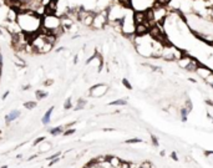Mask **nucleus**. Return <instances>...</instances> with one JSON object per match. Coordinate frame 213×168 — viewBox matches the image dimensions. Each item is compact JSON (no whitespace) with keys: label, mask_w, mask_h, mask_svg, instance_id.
I'll return each mask as SVG.
<instances>
[{"label":"nucleus","mask_w":213,"mask_h":168,"mask_svg":"<svg viewBox=\"0 0 213 168\" xmlns=\"http://www.w3.org/2000/svg\"><path fill=\"white\" fill-rule=\"evenodd\" d=\"M156 0H131V5L133 11H146L155 5Z\"/></svg>","instance_id":"f257e3e1"},{"label":"nucleus","mask_w":213,"mask_h":168,"mask_svg":"<svg viewBox=\"0 0 213 168\" xmlns=\"http://www.w3.org/2000/svg\"><path fill=\"white\" fill-rule=\"evenodd\" d=\"M204 156L206 157H209V156H213V151H204Z\"/></svg>","instance_id":"c756f323"},{"label":"nucleus","mask_w":213,"mask_h":168,"mask_svg":"<svg viewBox=\"0 0 213 168\" xmlns=\"http://www.w3.org/2000/svg\"><path fill=\"white\" fill-rule=\"evenodd\" d=\"M9 94H10V91H6L5 94H4V95H3V97H1V98H3V100H5L6 97H8V96H9Z\"/></svg>","instance_id":"473e14b6"},{"label":"nucleus","mask_w":213,"mask_h":168,"mask_svg":"<svg viewBox=\"0 0 213 168\" xmlns=\"http://www.w3.org/2000/svg\"><path fill=\"white\" fill-rule=\"evenodd\" d=\"M204 103L209 107H213V101L211 100V98H204Z\"/></svg>","instance_id":"c85d7f7f"},{"label":"nucleus","mask_w":213,"mask_h":168,"mask_svg":"<svg viewBox=\"0 0 213 168\" xmlns=\"http://www.w3.org/2000/svg\"><path fill=\"white\" fill-rule=\"evenodd\" d=\"M150 137H151V143H152V146H153L155 148H157V147H160V142H158V137H157L156 134L150 133Z\"/></svg>","instance_id":"a211bd4d"},{"label":"nucleus","mask_w":213,"mask_h":168,"mask_svg":"<svg viewBox=\"0 0 213 168\" xmlns=\"http://www.w3.org/2000/svg\"><path fill=\"white\" fill-rule=\"evenodd\" d=\"M148 30H150V26L147 24H138L135 28V36H138V38L146 36L148 35Z\"/></svg>","instance_id":"20e7f679"},{"label":"nucleus","mask_w":213,"mask_h":168,"mask_svg":"<svg viewBox=\"0 0 213 168\" xmlns=\"http://www.w3.org/2000/svg\"><path fill=\"white\" fill-rule=\"evenodd\" d=\"M126 105H127V101L125 98H117L108 103V106H126Z\"/></svg>","instance_id":"9b49d317"},{"label":"nucleus","mask_w":213,"mask_h":168,"mask_svg":"<svg viewBox=\"0 0 213 168\" xmlns=\"http://www.w3.org/2000/svg\"><path fill=\"white\" fill-rule=\"evenodd\" d=\"M212 72H213L212 69H209V67L204 66L203 64H201V65L198 66V69L196 70V72H194V73H196L199 78H202V80H206V78H207Z\"/></svg>","instance_id":"7ed1b4c3"},{"label":"nucleus","mask_w":213,"mask_h":168,"mask_svg":"<svg viewBox=\"0 0 213 168\" xmlns=\"http://www.w3.org/2000/svg\"><path fill=\"white\" fill-rule=\"evenodd\" d=\"M142 142H143L142 138H130V140L125 141L126 145H135V143H142Z\"/></svg>","instance_id":"aec40b11"},{"label":"nucleus","mask_w":213,"mask_h":168,"mask_svg":"<svg viewBox=\"0 0 213 168\" xmlns=\"http://www.w3.org/2000/svg\"><path fill=\"white\" fill-rule=\"evenodd\" d=\"M13 61H14V64H15V65H16L17 67H25V66H26L25 61L22 60L21 57H19V56H14Z\"/></svg>","instance_id":"dca6fc26"},{"label":"nucleus","mask_w":213,"mask_h":168,"mask_svg":"<svg viewBox=\"0 0 213 168\" xmlns=\"http://www.w3.org/2000/svg\"><path fill=\"white\" fill-rule=\"evenodd\" d=\"M212 89H213V87H212Z\"/></svg>","instance_id":"ea45409f"},{"label":"nucleus","mask_w":213,"mask_h":168,"mask_svg":"<svg viewBox=\"0 0 213 168\" xmlns=\"http://www.w3.org/2000/svg\"><path fill=\"white\" fill-rule=\"evenodd\" d=\"M183 107H185L186 110L188 112L192 111V108H193V105H192V101L190 100V98H186L185 102H183Z\"/></svg>","instance_id":"6ab92c4d"},{"label":"nucleus","mask_w":213,"mask_h":168,"mask_svg":"<svg viewBox=\"0 0 213 168\" xmlns=\"http://www.w3.org/2000/svg\"><path fill=\"white\" fill-rule=\"evenodd\" d=\"M0 134H1V131H0ZM0 140H1V137H0Z\"/></svg>","instance_id":"58836bf2"},{"label":"nucleus","mask_w":213,"mask_h":168,"mask_svg":"<svg viewBox=\"0 0 213 168\" xmlns=\"http://www.w3.org/2000/svg\"><path fill=\"white\" fill-rule=\"evenodd\" d=\"M3 34H4V33H3V29L0 28V36H3Z\"/></svg>","instance_id":"c9c22d12"},{"label":"nucleus","mask_w":213,"mask_h":168,"mask_svg":"<svg viewBox=\"0 0 213 168\" xmlns=\"http://www.w3.org/2000/svg\"><path fill=\"white\" fill-rule=\"evenodd\" d=\"M36 106H38V102L36 101H28V102L24 103V107L26 110H34V108H36Z\"/></svg>","instance_id":"f3484780"},{"label":"nucleus","mask_w":213,"mask_h":168,"mask_svg":"<svg viewBox=\"0 0 213 168\" xmlns=\"http://www.w3.org/2000/svg\"><path fill=\"white\" fill-rule=\"evenodd\" d=\"M171 158H172L173 161H176V162H177V161L179 159V158H178V154H177V152H174V151L171 152Z\"/></svg>","instance_id":"bb28decb"},{"label":"nucleus","mask_w":213,"mask_h":168,"mask_svg":"<svg viewBox=\"0 0 213 168\" xmlns=\"http://www.w3.org/2000/svg\"><path fill=\"white\" fill-rule=\"evenodd\" d=\"M52 1H55V3H57V1H59V0H52Z\"/></svg>","instance_id":"4c0bfd02"},{"label":"nucleus","mask_w":213,"mask_h":168,"mask_svg":"<svg viewBox=\"0 0 213 168\" xmlns=\"http://www.w3.org/2000/svg\"><path fill=\"white\" fill-rule=\"evenodd\" d=\"M203 81H204V84H207L208 86L213 87V72L211 73V75H209V76H208L206 80H203Z\"/></svg>","instance_id":"5701e85b"},{"label":"nucleus","mask_w":213,"mask_h":168,"mask_svg":"<svg viewBox=\"0 0 213 168\" xmlns=\"http://www.w3.org/2000/svg\"><path fill=\"white\" fill-rule=\"evenodd\" d=\"M52 112H54V106H51L47 111L45 112V115L42 116V118H41V122H42V125H49V123H50V118H51Z\"/></svg>","instance_id":"1a4fd4ad"},{"label":"nucleus","mask_w":213,"mask_h":168,"mask_svg":"<svg viewBox=\"0 0 213 168\" xmlns=\"http://www.w3.org/2000/svg\"><path fill=\"white\" fill-rule=\"evenodd\" d=\"M106 161L111 168H121L122 166V159L116 156H106Z\"/></svg>","instance_id":"423d86ee"},{"label":"nucleus","mask_w":213,"mask_h":168,"mask_svg":"<svg viewBox=\"0 0 213 168\" xmlns=\"http://www.w3.org/2000/svg\"><path fill=\"white\" fill-rule=\"evenodd\" d=\"M57 162H60V158H55V159H52L49 162V167H52V166H55Z\"/></svg>","instance_id":"cd10ccee"},{"label":"nucleus","mask_w":213,"mask_h":168,"mask_svg":"<svg viewBox=\"0 0 213 168\" xmlns=\"http://www.w3.org/2000/svg\"><path fill=\"white\" fill-rule=\"evenodd\" d=\"M70 108H72V101H71V98L70 97H67L66 100H65V102H64V110H70Z\"/></svg>","instance_id":"412c9836"},{"label":"nucleus","mask_w":213,"mask_h":168,"mask_svg":"<svg viewBox=\"0 0 213 168\" xmlns=\"http://www.w3.org/2000/svg\"><path fill=\"white\" fill-rule=\"evenodd\" d=\"M61 156V152H56L54 154H51L50 157H47L46 159H49V161H52V159H55V158H59V157Z\"/></svg>","instance_id":"393cba45"},{"label":"nucleus","mask_w":213,"mask_h":168,"mask_svg":"<svg viewBox=\"0 0 213 168\" xmlns=\"http://www.w3.org/2000/svg\"><path fill=\"white\" fill-rule=\"evenodd\" d=\"M52 84H54V80H46V81H45V85H46V86H50V85H52Z\"/></svg>","instance_id":"7c9ffc66"},{"label":"nucleus","mask_w":213,"mask_h":168,"mask_svg":"<svg viewBox=\"0 0 213 168\" xmlns=\"http://www.w3.org/2000/svg\"><path fill=\"white\" fill-rule=\"evenodd\" d=\"M20 115H21V112L19 111V110H11L8 115L5 116V123H6V126H9L13 121H15L16 118L20 117Z\"/></svg>","instance_id":"0eeeda50"},{"label":"nucleus","mask_w":213,"mask_h":168,"mask_svg":"<svg viewBox=\"0 0 213 168\" xmlns=\"http://www.w3.org/2000/svg\"><path fill=\"white\" fill-rule=\"evenodd\" d=\"M35 96H36V100L40 101V100H44V98H46V97L49 96V94H47L46 91H42V90H38V91L35 92Z\"/></svg>","instance_id":"2eb2a0df"},{"label":"nucleus","mask_w":213,"mask_h":168,"mask_svg":"<svg viewBox=\"0 0 213 168\" xmlns=\"http://www.w3.org/2000/svg\"><path fill=\"white\" fill-rule=\"evenodd\" d=\"M86 105H87V101L85 100V98H78L77 102H76V107H75L74 110H75V111H78V110H84Z\"/></svg>","instance_id":"f8f14e48"},{"label":"nucleus","mask_w":213,"mask_h":168,"mask_svg":"<svg viewBox=\"0 0 213 168\" xmlns=\"http://www.w3.org/2000/svg\"><path fill=\"white\" fill-rule=\"evenodd\" d=\"M121 82H122V85H123V86H125V87H126L127 90H132V85H131V82H130V81H129V80H127L126 77H123L122 80H121Z\"/></svg>","instance_id":"4be33fe9"},{"label":"nucleus","mask_w":213,"mask_h":168,"mask_svg":"<svg viewBox=\"0 0 213 168\" xmlns=\"http://www.w3.org/2000/svg\"><path fill=\"white\" fill-rule=\"evenodd\" d=\"M78 61V55H75V57H74V64H77Z\"/></svg>","instance_id":"72a5a7b5"},{"label":"nucleus","mask_w":213,"mask_h":168,"mask_svg":"<svg viewBox=\"0 0 213 168\" xmlns=\"http://www.w3.org/2000/svg\"><path fill=\"white\" fill-rule=\"evenodd\" d=\"M30 89H31V85H25V86L22 87V90H24V91H28V90H30Z\"/></svg>","instance_id":"2f4dec72"},{"label":"nucleus","mask_w":213,"mask_h":168,"mask_svg":"<svg viewBox=\"0 0 213 168\" xmlns=\"http://www.w3.org/2000/svg\"><path fill=\"white\" fill-rule=\"evenodd\" d=\"M108 92V86L105 84H96L94 85L89 91V95L91 97H96V98H99V97H102V96H105Z\"/></svg>","instance_id":"f03ea898"},{"label":"nucleus","mask_w":213,"mask_h":168,"mask_svg":"<svg viewBox=\"0 0 213 168\" xmlns=\"http://www.w3.org/2000/svg\"><path fill=\"white\" fill-rule=\"evenodd\" d=\"M64 131H65V127H64V126H57V127L47 129V132H49L51 136H60V134L64 133Z\"/></svg>","instance_id":"9d476101"},{"label":"nucleus","mask_w":213,"mask_h":168,"mask_svg":"<svg viewBox=\"0 0 213 168\" xmlns=\"http://www.w3.org/2000/svg\"><path fill=\"white\" fill-rule=\"evenodd\" d=\"M75 132H76V129L75 128H67V129L64 131V133L62 134H64V136H70V134H74Z\"/></svg>","instance_id":"b1692460"},{"label":"nucleus","mask_w":213,"mask_h":168,"mask_svg":"<svg viewBox=\"0 0 213 168\" xmlns=\"http://www.w3.org/2000/svg\"><path fill=\"white\" fill-rule=\"evenodd\" d=\"M52 47H54V45L45 42V44L42 45V47L39 50V54H47V52H50V51L52 50Z\"/></svg>","instance_id":"ddd939ff"},{"label":"nucleus","mask_w":213,"mask_h":168,"mask_svg":"<svg viewBox=\"0 0 213 168\" xmlns=\"http://www.w3.org/2000/svg\"><path fill=\"white\" fill-rule=\"evenodd\" d=\"M192 59H193L192 56L186 55V56H183V57H181L179 60H177V61H176V64H177V66H178L179 69H182V70H185V71H186V69L191 65Z\"/></svg>","instance_id":"39448f33"},{"label":"nucleus","mask_w":213,"mask_h":168,"mask_svg":"<svg viewBox=\"0 0 213 168\" xmlns=\"http://www.w3.org/2000/svg\"><path fill=\"white\" fill-rule=\"evenodd\" d=\"M41 142H45V137H39V138H36V140L34 141L33 146H38L39 143H41Z\"/></svg>","instance_id":"a878e982"},{"label":"nucleus","mask_w":213,"mask_h":168,"mask_svg":"<svg viewBox=\"0 0 213 168\" xmlns=\"http://www.w3.org/2000/svg\"><path fill=\"white\" fill-rule=\"evenodd\" d=\"M160 156L165 157V156H166V151H161V152H160Z\"/></svg>","instance_id":"f704fd0d"},{"label":"nucleus","mask_w":213,"mask_h":168,"mask_svg":"<svg viewBox=\"0 0 213 168\" xmlns=\"http://www.w3.org/2000/svg\"><path fill=\"white\" fill-rule=\"evenodd\" d=\"M133 20H135V24H136V25H138V24H145L146 22L145 11H133Z\"/></svg>","instance_id":"6e6552de"},{"label":"nucleus","mask_w":213,"mask_h":168,"mask_svg":"<svg viewBox=\"0 0 213 168\" xmlns=\"http://www.w3.org/2000/svg\"><path fill=\"white\" fill-rule=\"evenodd\" d=\"M188 113H190V112L187 111L183 106L179 107V117H181V121L186 122V121H187V116H188Z\"/></svg>","instance_id":"4468645a"},{"label":"nucleus","mask_w":213,"mask_h":168,"mask_svg":"<svg viewBox=\"0 0 213 168\" xmlns=\"http://www.w3.org/2000/svg\"><path fill=\"white\" fill-rule=\"evenodd\" d=\"M0 168H9L8 166H3V167H0Z\"/></svg>","instance_id":"e433bc0d"}]
</instances>
